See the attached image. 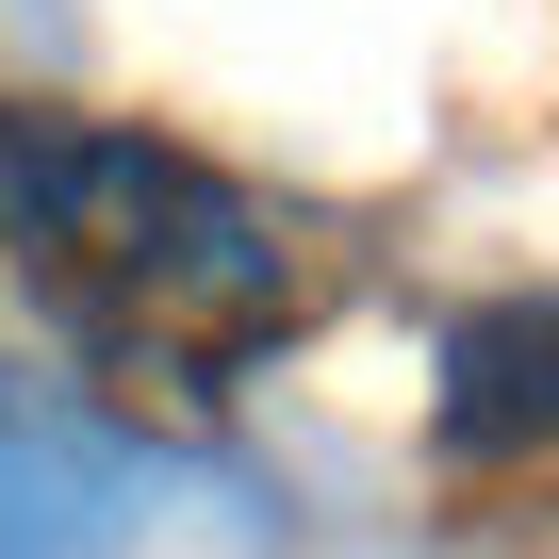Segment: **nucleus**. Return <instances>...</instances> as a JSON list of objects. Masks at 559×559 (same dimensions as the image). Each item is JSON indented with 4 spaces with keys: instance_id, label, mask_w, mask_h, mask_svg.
Masks as SVG:
<instances>
[{
    "instance_id": "nucleus-3",
    "label": "nucleus",
    "mask_w": 559,
    "mask_h": 559,
    "mask_svg": "<svg viewBox=\"0 0 559 559\" xmlns=\"http://www.w3.org/2000/svg\"><path fill=\"white\" fill-rule=\"evenodd\" d=\"M99 543H116V461L0 379V559H99Z\"/></svg>"
},
{
    "instance_id": "nucleus-1",
    "label": "nucleus",
    "mask_w": 559,
    "mask_h": 559,
    "mask_svg": "<svg viewBox=\"0 0 559 559\" xmlns=\"http://www.w3.org/2000/svg\"><path fill=\"white\" fill-rule=\"evenodd\" d=\"M0 247H34L50 313L83 330L99 379H165L214 395L280 313H297V263L280 230L165 132H83L50 99H0Z\"/></svg>"
},
{
    "instance_id": "nucleus-2",
    "label": "nucleus",
    "mask_w": 559,
    "mask_h": 559,
    "mask_svg": "<svg viewBox=\"0 0 559 559\" xmlns=\"http://www.w3.org/2000/svg\"><path fill=\"white\" fill-rule=\"evenodd\" d=\"M428 428H444V461H543L559 444V297H477L444 330Z\"/></svg>"
}]
</instances>
